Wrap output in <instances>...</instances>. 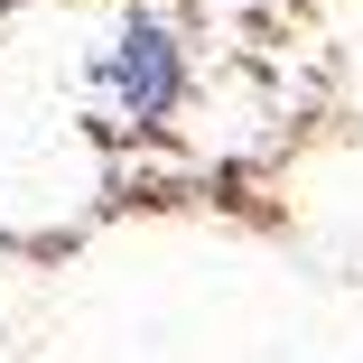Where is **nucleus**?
Here are the masks:
<instances>
[{"instance_id":"1","label":"nucleus","mask_w":363,"mask_h":363,"mask_svg":"<svg viewBox=\"0 0 363 363\" xmlns=\"http://www.w3.org/2000/svg\"><path fill=\"white\" fill-rule=\"evenodd\" d=\"M112 84H121L140 112H159V103H168V84H177V56H168V38H159V28H140V38H130V56L112 65Z\"/></svg>"}]
</instances>
